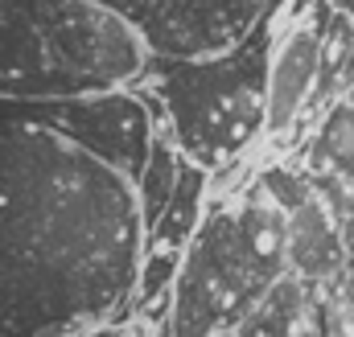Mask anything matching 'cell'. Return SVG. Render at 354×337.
<instances>
[{
  "label": "cell",
  "mask_w": 354,
  "mask_h": 337,
  "mask_svg": "<svg viewBox=\"0 0 354 337\" xmlns=\"http://www.w3.org/2000/svg\"><path fill=\"white\" fill-rule=\"evenodd\" d=\"M346 259V239L338 210L313 189L297 210H288V271L305 284L334 276Z\"/></svg>",
  "instance_id": "obj_8"
},
{
  "label": "cell",
  "mask_w": 354,
  "mask_h": 337,
  "mask_svg": "<svg viewBox=\"0 0 354 337\" xmlns=\"http://www.w3.org/2000/svg\"><path fill=\"white\" fill-rule=\"evenodd\" d=\"M288 276V214L264 185L210 206L181 251L169 321L157 337H227Z\"/></svg>",
  "instance_id": "obj_3"
},
{
  "label": "cell",
  "mask_w": 354,
  "mask_h": 337,
  "mask_svg": "<svg viewBox=\"0 0 354 337\" xmlns=\"http://www.w3.org/2000/svg\"><path fill=\"white\" fill-rule=\"evenodd\" d=\"M280 8L227 54L214 58H149L145 75L128 90L145 99L153 119L174 136L177 153L210 177L235 161L264 136L268 124V75L276 54Z\"/></svg>",
  "instance_id": "obj_2"
},
{
  "label": "cell",
  "mask_w": 354,
  "mask_h": 337,
  "mask_svg": "<svg viewBox=\"0 0 354 337\" xmlns=\"http://www.w3.org/2000/svg\"><path fill=\"white\" fill-rule=\"evenodd\" d=\"M140 37L91 0H0V99H83L145 75Z\"/></svg>",
  "instance_id": "obj_4"
},
{
  "label": "cell",
  "mask_w": 354,
  "mask_h": 337,
  "mask_svg": "<svg viewBox=\"0 0 354 337\" xmlns=\"http://www.w3.org/2000/svg\"><path fill=\"white\" fill-rule=\"evenodd\" d=\"M145 222L136 189L21 99H0V337L128 325Z\"/></svg>",
  "instance_id": "obj_1"
},
{
  "label": "cell",
  "mask_w": 354,
  "mask_h": 337,
  "mask_svg": "<svg viewBox=\"0 0 354 337\" xmlns=\"http://www.w3.org/2000/svg\"><path fill=\"white\" fill-rule=\"evenodd\" d=\"M120 17L149 58H214L235 50L284 0H91Z\"/></svg>",
  "instance_id": "obj_5"
},
{
  "label": "cell",
  "mask_w": 354,
  "mask_h": 337,
  "mask_svg": "<svg viewBox=\"0 0 354 337\" xmlns=\"http://www.w3.org/2000/svg\"><path fill=\"white\" fill-rule=\"evenodd\" d=\"M326 12L330 8H313L305 12L280 41L272 54V75H268V136H284L301 111L313 99L317 70H322V37H326Z\"/></svg>",
  "instance_id": "obj_7"
},
{
  "label": "cell",
  "mask_w": 354,
  "mask_h": 337,
  "mask_svg": "<svg viewBox=\"0 0 354 337\" xmlns=\"http://www.w3.org/2000/svg\"><path fill=\"white\" fill-rule=\"evenodd\" d=\"M181 165H185V157L177 153L174 136L157 124V132H153V148H149V161H145V173H140V181H136V202H140L145 239H149V231L157 227L161 210H165L169 198H174V185H177Z\"/></svg>",
  "instance_id": "obj_11"
},
{
  "label": "cell",
  "mask_w": 354,
  "mask_h": 337,
  "mask_svg": "<svg viewBox=\"0 0 354 337\" xmlns=\"http://www.w3.org/2000/svg\"><path fill=\"white\" fill-rule=\"evenodd\" d=\"M177 271H181V251H165V247L145 251L140 267H136V284H132V309L145 313L157 300H165L177 284Z\"/></svg>",
  "instance_id": "obj_13"
},
{
  "label": "cell",
  "mask_w": 354,
  "mask_h": 337,
  "mask_svg": "<svg viewBox=\"0 0 354 337\" xmlns=\"http://www.w3.org/2000/svg\"><path fill=\"white\" fill-rule=\"evenodd\" d=\"M206 210H210V173L198 168L194 161H185L181 173H177L169 206L161 210L157 227H153L149 239H145V251H157V247H165V251H185L189 239L198 235Z\"/></svg>",
  "instance_id": "obj_9"
},
{
  "label": "cell",
  "mask_w": 354,
  "mask_h": 337,
  "mask_svg": "<svg viewBox=\"0 0 354 337\" xmlns=\"http://www.w3.org/2000/svg\"><path fill=\"white\" fill-rule=\"evenodd\" d=\"M37 119H46L54 132H62L71 144H79L95 161L120 173L132 189L145 173L157 119L145 107L136 90H103L83 99H41L29 103Z\"/></svg>",
  "instance_id": "obj_6"
},
{
  "label": "cell",
  "mask_w": 354,
  "mask_h": 337,
  "mask_svg": "<svg viewBox=\"0 0 354 337\" xmlns=\"http://www.w3.org/2000/svg\"><path fill=\"white\" fill-rule=\"evenodd\" d=\"M305 280L301 276H284L276 280V288L248 313V321L235 329V337H301L305 321Z\"/></svg>",
  "instance_id": "obj_12"
},
{
  "label": "cell",
  "mask_w": 354,
  "mask_h": 337,
  "mask_svg": "<svg viewBox=\"0 0 354 337\" xmlns=\"http://www.w3.org/2000/svg\"><path fill=\"white\" fill-rule=\"evenodd\" d=\"M284 8H288V12H297V17H305L309 8H317V0H284Z\"/></svg>",
  "instance_id": "obj_14"
},
{
  "label": "cell",
  "mask_w": 354,
  "mask_h": 337,
  "mask_svg": "<svg viewBox=\"0 0 354 337\" xmlns=\"http://www.w3.org/2000/svg\"><path fill=\"white\" fill-rule=\"evenodd\" d=\"M309 168L317 177H334V181H354V86L330 103L317 140L309 148Z\"/></svg>",
  "instance_id": "obj_10"
}]
</instances>
